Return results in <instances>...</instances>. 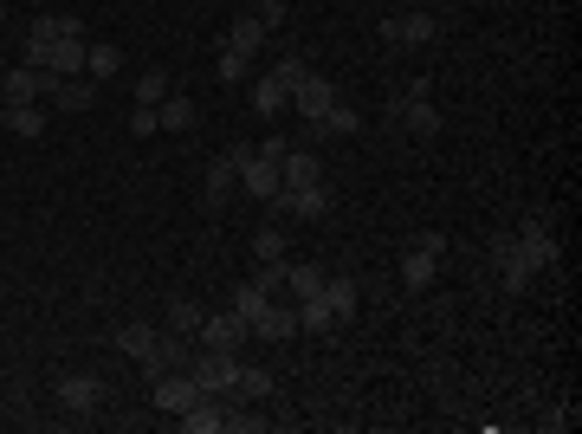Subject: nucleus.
<instances>
[{
  "instance_id": "obj_1",
  "label": "nucleus",
  "mask_w": 582,
  "mask_h": 434,
  "mask_svg": "<svg viewBox=\"0 0 582 434\" xmlns=\"http://www.w3.org/2000/svg\"><path fill=\"white\" fill-rule=\"evenodd\" d=\"M279 156H285V137H272L259 149H240V188L259 201V208L279 195Z\"/></svg>"
},
{
  "instance_id": "obj_2",
  "label": "nucleus",
  "mask_w": 582,
  "mask_h": 434,
  "mask_svg": "<svg viewBox=\"0 0 582 434\" xmlns=\"http://www.w3.org/2000/svg\"><path fill=\"white\" fill-rule=\"evenodd\" d=\"M188 376H194V389H201V396H233L240 357H233V350H207V344H201V357L188 363Z\"/></svg>"
},
{
  "instance_id": "obj_3",
  "label": "nucleus",
  "mask_w": 582,
  "mask_h": 434,
  "mask_svg": "<svg viewBox=\"0 0 582 434\" xmlns=\"http://www.w3.org/2000/svg\"><path fill=\"white\" fill-rule=\"evenodd\" d=\"M240 149H246V143L207 156V208H227V201L240 195Z\"/></svg>"
},
{
  "instance_id": "obj_4",
  "label": "nucleus",
  "mask_w": 582,
  "mask_h": 434,
  "mask_svg": "<svg viewBox=\"0 0 582 434\" xmlns=\"http://www.w3.org/2000/svg\"><path fill=\"white\" fill-rule=\"evenodd\" d=\"M194 337H201L207 350H233V357H240V344H246L253 331H246L240 311H201V331H194Z\"/></svg>"
},
{
  "instance_id": "obj_5",
  "label": "nucleus",
  "mask_w": 582,
  "mask_h": 434,
  "mask_svg": "<svg viewBox=\"0 0 582 434\" xmlns=\"http://www.w3.org/2000/svg\"><path fill=\"white\" fill-rule=\"evenodd\" d=\"M52 91V72H39V65H7L0 72V104H39Z\"/></svg>"
},
{
  "instance_id": "obj_6",
  "label": "nucleus",
  "mask_w": 582,
  "mask_h": 434,
  "mask_svg": "<svg viewBox=\"0 0 582 434\" xmlns=\"http://www.w3.org/2000/svg\"><path fill=\"white\" fill-rule=\"evenodd\" d=\"M266 208L291 214V221H324V214H330V195H324V182H304V188H279Z\"/></svg>"
},
{
  "instance_id": "obj_7",
  "label": "nucleus",
  "mask_w": 582,
  "mask_h": 434,
  "mask_svg": "<svg viewBox=\"0 0 582 434\" xmlns=\"http://www.w3.org/2000/svg\"><path fill=\"white\" fill-rule=\"evenodd\" d=\"M511 240H518V253H524V266H531V273H537V266H550V260H557V234L544 227V214H524V221H518V234H511Z\"/></svg>"
},
{
  "instance_id": "obj_8",
  "label": "nucleus",
  "mask_w": 582,
  "mask_h": 434,
  "mask_svg": "<svg viewBox=\"0 0 582 434\" xmlns=\"http://www.w3.org/2000/svg\"><path fill=\"white\" fill-rule=\"evenodd\" d=\"M330 104H337V85H330L324 72H304V78H298V91H291V111H298L304 124H317Z\"/></svg>"
},
{
  "instance_id": "obj_9",
  "label": "nucleus",
  "mask_w": 582,
  "mask_h": 434,
  "mask_svg": "<svg viewBox=\"0 0 582 434\" xmlns=\"http://www.w3.org/2000/svg\"><path fill=\"white\" fill-rule=\"evenodd\" d=\"M434 33H440L434 13H395V20H382L388 46H434Z\"/></svg>"
},
{
  "instance_id": "obj_10",
  "label": "nucleus",
  "mask_w": 582,
  "mask_h": 434,
  "mask_svg": "<svg viewBox=\"0 0 582 434\" xmlns=\"http://www.w3.org/2000/svg\"><path fill=\"white\" fill-rule=\"evenodd\" d=\"M59 409L65 415H97L104 409V383L97 376H59Z\"/></svg>"
},
{
  "instance_id": "obj_11",
  "label": "nucleus",
  "mask_w": 582,
  "mask_h": 434,
  "mask_svg": "<svg viewBox=\"0 0 582 434\" xmlns=\"http://www.w3.org/2000/svg\"><path fill=\"white\" fill-rule=\"evenodd\" d=\"M149 383H156V409H162V415H182L188 402L201 396V389H194V376H188V370H156V376H149Z\"/></svg>"
},
{
  "instance_id": "obj_12",
  "label": "nucleus",
  "mask_w": 582,
  "mask_h": 434,
  "mask_svg": "<svg viewBox=\"0 0 582 434\" xmlns=\"http://www.w3.org/2000/svg\"><path fill=\"white\" fill-rule=\"evenodd\" d=\"M227 409H233L227 396H194L188 409L175 415V422H182L188 434H220V428H227Z\"/></svg>"
},
{
  "instance_id": "obj_13",
  "label": "nucleus",
  "mask_w": 582,
  "mask_h": 434,
  "mask_svg": "<svg viewBox=\"0 0 582 434\" xmlns=\"http://www.w3.org/2000/svg\"><path fill=\"white\" fill-rule=\"evenodd\" d=\"M395 117H401V130H408V137H440V111L427 104V91H421V85H414L408 98L395 104Z\"/></svg>"
},
{
  "instance_id": "obj_14",
  "label": "nucleus",
  "mask_w": 582,
  "mask_h": 434,
  "mask_svg": "<svg viewBox=\"0 0 582 434\" xmlns=\"http://www.w3.org/2000/svg\"><path fill=\"white\" fill-rule=\"evenodd\" d=\"M46 104H59V111H91V104H97V78H85V72H78V78H52V91H46Z\"/></svg>"
},
{
  "instance_id": "obj_15",
  "label": "nucleus",
  "mask_w": 582,
  "mask_h": 434,
  "mask_svg": "<svg viewBox=\"0 0 582 434\" xmlns=\"http://www.w3.org/2000/svg\"><path fill=\"white\" fill-rule=\"evenodd\" d=\"M253 337H266V344H285V337H298V305H259V318H253Z\"/></svg>"
},
{
  "instance_id": "obj_16",
  "label": "nucleus",
  "mask_w": 582,
  "mask_h": 434,
  "mask_svg": "<svg viewBox=\"0 0 582 434\" xmlns=\"http://www.w3.org/2000/svg\"><path fill=\"white\" fill-rule=\"evenodd\" d=\"M304 182H324V162H317L311 149H291V143H285V156H279V188H304Z\"/></svg>"
},
{
  "instance_id": "obj_17",
  "label": "nucleus",
  "mask_w": 582,
  "mask_h": 434,
  "mask_svg": "<svg viewBox=\"0 0 582 434\" xmlns=\"http://www.w3.org/2000/svg\"><path fill=\"white\" fill-rule=\"evenodd\" d=\"M492 260H498V279H505L511 292L531 286V266H524V253H518V240H511V234H498V240H492Z\"/></svg>"
},
{
  "instance_id": "obj_18",
  "label": "nucleus",
  "mask_w": 582,
  "mask_h": 434,
  "mask_svg": "<svg viewBox=\"0 0 582 434\" xmlns=\"http://www.w3.org/2000/svg\"><path fill=\"white\" fill-rule=\"evenodd\" d=\"M356 124H363V117H356L350 104L337 98L324 117H317V124H304V130H311V143H337V137H356Z\"/></svg>"
},
{
  "instance_id": "obj_19",
  "label": "nucleus",
  "mask_w": 582,
  "mask_h": 434,
  "mask_svg": "<svg viewBox=\"0 0 582 434\" xmlns=\"http://www.w3.org/2000/svg\"><path fill=\"white\" fill-rule=\"evenodd\" d=\"M266 39H272V26L259 20V13H240V20H233V33H227V52H246V59H253Z\"/></svg>"
},
{
  "instance_id": "obj_20",
  "label": "nucleus",
  "mask_w": 582,
  "mask_h": 434,
  "mask_svg": "<svg viewBox=\"0 0 582 434\" xmlns=\"http://www.w3.org/2000/svg\"><path fill=\"white\" fill-rule=\"evenodd\" d=\"M272 396V370H253V363H240V376H233V396L227 402H246V409H253V402H266Z\"/></svg>"
},
{
  "instance_id": "obj_21",
  "label": "nucleus",
  "mask_w": 582,
  "mask_h": 434,
  "mask_svg": "<svg viewBox=\"0 0 582 434\" xmlns=\"http://www.w3.org/2000/svg\"><path fill=\"white\" fill-rule=\"evenodd\" d=\"M156 324H123V331H117V350H123V357H136V363H149V357H156Z\"/></svg>"
},
{
  "instance_id": "obj_22",
  "label": "nucleus",
  "mask_w": 582,
  "mask_h": 434,
  "mask_svg": "<svg viewBox=\"0 0 582 434\" xmlns=\"http://www.w3.org/2000/svg\"><path fill=\"white\" fill-rule=\"evenodd\" d=\"M26 33H33V39H85V26H78L72 13H46V7H39Z\"/></svg>"
},
{
  "instance_id": "obj_23",
  "label": "nucleus",
  "mask_w": 582,
  "mask_h": 434,
  "mask_svg": "<svg viewBox=\"0 0 582 434\" xmlns=\"http://www.w3.org/2000/svg\"><path fill=\"white\" fill-rule=\"evenodd\" d=\"M188 337H175V331H162L156 337V357H149V376H156V370H188Z\"/></svg>"
},
{
  "instance_id": "obj_24",
  "label": "nucleus",
  "mask_w": 582,
  "mask_h": 434,
  "mask_svg": "<svg viewBox=\"0 0 582 434\" xmlns=\"http://www.w3.org/2000/svg\"><path fill=\"white\" fill-rule=\"evenodd\" d=\"M0 124H7L13 137H39V130H46V111H39V104H0Z\"/></svg>"
},
{
  "instance_id": "obj_25",
  "label": "nucleus",
  "mask_w": 582,
  "mask_h": 434,
  "mask_svg": "<svg viewBox=\"0 0 582 434\" xmlns=\"http://www.w3.org/2000/svg\"><path fill=\"white\" fill-rule=\"evenodd\" d=\"M253 111L259 117H279V111H291V98H285V85H279V78H253Z\"/></svg>"
},
{
  "instance_id": "obj_26",
  "label": "nucleus",
  "mask_w": 582,
  "mask_h": 434,
  "mask_svg": "<svg viewBox=\"0 0 582 434\" xmlns=\"http://www.w3.org/2000/svg\"><path fill=\"white\" fill-rule=\"evenodd\" d=\"M156 117H162V130H175V137H182V130H194V98H182V91H169V98L156 104Z\"/></svg>"
},
{
  "instance_id": "obj_27",
  "label": "nucleus",
  "mask_w": 582,
  "mask_h": 434,
  "mask_svg": "<svg viewBox=\"0 0 582 434\" xmlns=\"http://www.w3.org/2000/svg\"><path fill=\"white\" fill-rule=\"evenodd\" d=\"M401 286H408V292H427V286H434V253L408 247V260H401Z\"/></svg>"
},
{
  "instance_id": "obj_28",
  "label": "nucleus",
  "mask_w": 582,
  "mask_h": 434,
  "mask_svg": "<svg viewBox=\"0 0 582 434\" xmlns=\"http://www.w3.org/2000/svg\"><path fill=\"white\" fill-rule=\"evenodd\" d=\"M330 324H337V311H330V298H324V292L298 298V331H330Z\"/></svg>"
},
{
  "instance_id": "obj_29",
  "label": "nucleus",
  "mask_w": 582,
  "mask_h": 434,
  "mask_svg": "<svg viewBox=\"0 0 582 434\" xmlns=\"http://www.w3.org/2000/svg\"><path fill=\"white\" fill-rule=\"evenodd\" d=\"M324 266H291L285 260V286H291V298H311V292H324Z\"/></svg>"
},
{
  "instance_id": "obj_30",
  "label": "nucleus",
  "mask_w": 582,
  "mask_h": 434,
  "mask_svg": "<svg viewBox=\"0 0 582 434\" xmlns=\"http://www.w3.org/2000/svg\"><path fill=\"white\" fill-rule=\"evenodd\" d=\"M123 72V52L117 46H91L85 52V78H97V85H104V78H117Z\"/></svg>"
},
{
  "instance_id": "obj_31",
  "label": "nucleus",
  "mask_w": 582,
  "mask_h": 434,
  "mask_svg": "<svg viewBox=\"0 0 582 434\" xmlns=\"http://www.w3.org/2000/svg\"><path fill=\"white\" fill-rule=\"evenodd\" d=\"M169 72H162V65H149V72L143 78H136V104H162V98H169Z\"/></svg>"
},
{
  "instance_id": "obj_32",
  "label": "nucleus",
  "mask_w": 582,
  "mask_h": 434,
  "mask_svg": "<svg viewBox=\"0 0 582 434\" xmlns=\"http://www.w3.org/2000/svg\"><path fill=\"white\" fill-rule=\"evenodd\" d=\"M324 298H330V311H337V318H350L363 292H356V279H324Z\"/></svg>"
},
{
  "instance_id": "obj_33",
  "label": "nucleus",
  "mask_w": 582,
  "mask_h": 434,
  "mask_svg": "<svg viewBox=\"0 0 582 434\" xmlns=\"http://www.w3.org/2000/svg\"><path fill=\"white\" fill-rule=\"evenodd\" d=\"M169 331L175 337H194V331H201V305H194V298H175V305H169Z\"/></svg>"
},
{
  "instance_id": "obj_34",
  "label": "nucleus",
  "mask_w": 582,
  "mask_h": 434,
  "mask_svg": "<svg viewBox=\"0 0 582 434\" xmlns=\"http://www.w3.org/2000/svg\"><path fill=\"white\" fill-rule=\"evenodd\" d=\"M285 247H291L285 227H259V234H253V253H259V260H285Z\"/></svg>"
},
{
  "instance_id": "obj_35",
  "label": "nucleus",
  "mask_w": 582,
  "mask_h": 434,
  "mask_svg": "<svg viewBox=\"0 0 582 434\" xmlns=\"http://www.w3.org/2000/svg\"><path fill=\"white\" fill-rule=\"evenodd\" d=\"M220 78H227V85H246V78H253V59H246V52H227V46H220Z\"/></svg>"
},
{
  "instance_id": "obj_36",
  "label": "nucleus",
  "mask_w": 582,
  "mask_h": 434,
  "mask_svg": "<svg viewBox=\"0 0 582 434\" xmlns=\"http://www.w3.org/2000/svg\"><path fill=\"white\" fill-rule=\"evenodd\" d=\"M259 305H266V292H259V286H253V279H246V286H240V292H233V311H240V318H246V331H253V318H259Z\"/></svg>"
},
{
  "instance_id": "obj_37",
  "label": "nucleus",
  "mask_w": 582,
  "mask_h": 434,
  "mask_svg": "<svg viewBox=\"0 0 582 434\" xmlns=\"http://www.w3.org/2000/svg\"><path fill=\"white\" fill-rule=\"evenodd\" d=\"M304 72H311V65H304L298 52H285V59L272 65V78H279V85H285V98H291V91H298V78H304Z\"/></svg>"
},
{
  "instance_id": "obj_38",
  "label": "nucleus",
  "mask_w": 582,
  "mask_h": 434,
  "mask_svg": "<svg viewBox=\"0 0 582 434\" xmlns=\"http://www.w3.org/2000/svg\"><path fill=\"white\" fill-rule=\"evenodd\" d=\"M130 130H136V137H156V130H162L156 104H136V111H130Z\"/></svg>"
},
{
  "instance_id": "obj_39",
  "label": "nucleus",
  "mask_w": 582,
  "mask_h": 434,
  "mask_svg": "<svg viewBox=\"0 0 582 434\" xmlns=\"http://www.w3.org/2000/svg\"><path fill=\"white\" fill-rule=\"evenodd\" d=\"M253 13H259V20H266V26H285L291 0H253Z\"/></svg>"
},
{
  "instance_id": "obj_40",
  "label": "nucleus",
  "mask_w": 582,
  "mask_h": 434,
  "mask_svg": "<svg viewBox=\"0 0 582 434\" xmlns=\"http://www.w3.org/2000/svg\"><path fill=\"white\" fill-rule=\"evenodd\" d=\"M414 247H421V253H434V260H440V253H447V234H440V227H427V234L414 240Z\"/></svg>"
}]
</instances>
